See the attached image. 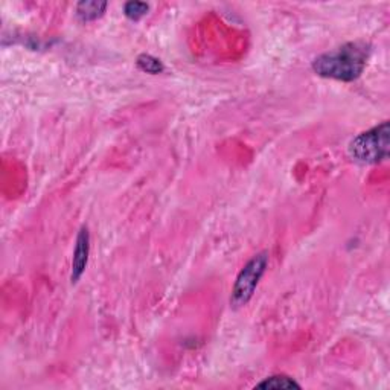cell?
<instances>
[{"label": "cell", "mask_w": 390, "mask_h": 390, "mask_svg": "<svg viewBox=\"0 0 390 390\" xmlns=\"http://www.w3.org/2000/svg\"><path fill=\"white\" fill-rule=\"evenodd\" d=\"M371 48L363 41H351L334 50L325 52L313 61L315 75L343 82H352L366 69Z\"/></svg>", "instance_id": "6da1fadb"}, {"label": "cell", "mask_w": 390, "mask_h": 390, "mask_svg": "<svg viewBox=\"0 0 390 390\" xmlns=\"http://www.w3.org/2000/svg\"><path fill=\"white\" fill-rule=\"evenodd\" d=\"M390 153V126L384 121L374 129L358 134L350 143V156L355 162L375 165L384 162Z\"/></svg>", "instance_id": "7a4b0ae2"}, {"label": "cell", "mask_w": 390, "mask_h": 390, "mask_svg": "<svg viewBox=\"0 0 390 390\" xmlns=\"http://www.w3.org/2000/svg\"><path fill=\"white\" fill-rule=\"evenodd\" d=\"M269 266V253L261 251L253 256L247 264L238 273L235 286L232 288L230 307L234 310L246 307L249 300L256 291L261 278L264 276L266 269Z\"/></svg>", "instance_id": "3957f363"}, {"label": "cell", "mask_w": 390, "mask_h": 390, "mask_svg": "<svg viewBox=\"0 0 390 390\" xmlns=\"http://www.w3.org/2000/svg\"><path fill=\"white\" fill-rule=\"evenodd\" d=\"M89 253H90V234H89L87 226H82L77 237L75 250H73L72 270H70L72 283H77L84 275V271H86L87 262H89Z\"/></svg>", "instance_id": "277c9868"}, {"label": "cell", "mask_w": 390, "mask_h": 390, "mask_svg": "<svg viewBox=\"0 0 390 390\" xmlns=\"http://www.w3.org/2000/svg\"><path fill=\"white\" fill-rule=\"evenodd\" d=\"M107 9V2H97V0H86L77 5V16L81 22H94L98 20Z\"/></svg>", "instance_id": "5b68a950"}, {"label": "cell", "mask_w": 390, "mask_h": 390, "mask_svg": "<svg viewBox=\"0 0 390 390\" xmlns=\"http://www.w3.org/2000/svg\"><path fill=\"white\" fill-rule=\"evenodd\" d=\"M258 389H273V390H290V389H300V384L294 381L291 377L287 375H271L261 383L256 384Z\"/></svg>", "instance_id": "8992f818"}, {"label": "cell", "mask_w": 390, "mask_h": 390, "mask_svg": "<svg viewBox=\"0 0 390 390\" xmlns=\"http://www.w3.org/2000/svg\"><path fill=\"white\" fill-rule=\"evenodd\" d=\"M136 65H138L142 72L150 73V75H159V73L165 70L163 63L150 54H141L138 60H136Z\"/></svg>", "instance_id": "52a82bcc"}, {"label": "cell", "mask_w": 390, "mask_h": 390, "mask_svg": "<svg viewBox=\"0 0 390 390\" xmlns=\"http://www.w3.org/2000/svg\"><path fill=\"white\" fill-rule=\"evenodd\" d=\"M148 11H150V5L145 2H136V0H133V2H126L124 5L125 17L133 20V22H138V20H141L142 17L148 14Z\"/></svg>", "instance_id": "ba28073f"}]
</instances>
